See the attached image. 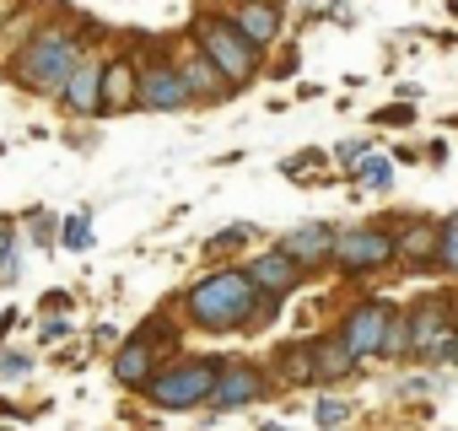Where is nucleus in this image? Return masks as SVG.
<instances>
[{
	"label": "nucleus",
	"instance_id": "1",
	"mask_svg": "<svg viewBox=\"0 0 458 431\" xmlns=\"http://www.w3.org/2000/svg\"><path fill=\"white\" fill-rule=\"evenodd\" d=\"M281 297H265L249 270H216L189 292V318L210 334H233L249 324H270Z\"/></svg>",
	"mask_w": 458,
	"mask_h": 431
},
{
	"label": "nucleus",
	"instance_id": "2",
	"mask_svg": "<svg viewBox=\"0 0 458 431\" xmlns=\"http://www.w3.org/2000/svg\"><path fill=\"white\" fill-rule=\"evenodd\" d=\"M76 65H81V44H76L71 33L49 28V33H38V38L28 44V55L17 60V76H22L28 87H38V92H65V81L76 76Z\"/></svg>",
	"mask_w": 458,
	"mask_h": 431
},
{
	"label": "nucleus",
	"instance_id": "3",
	"mask_svg": "<svg viewBox=\"0 0 458 431\" xmlns=\"http://www.w3.org/2000/svg\"><path fill=\"white\" fill-rule=\"evenodd\" d=\"M194 38H199V49H205L226 76H233V87L259 71V44H254L233 17H226V22H221V17H199V22H194Z\"/></svg>",
	"mask_w": 458,
	"mask_h": 431
},
{
	"label": "nucleus",
	"instance_id": "4",
	"mask_svg": "<svg viewBox=\"0 0 458 431\" xmlns=\"http://www.w3.org/2000/svg\"><path fill=\"white\" fill-rule=\"evenodd\" d=\"M216 377H221V361H178V367L157 372L146 383V393L162 410H194V404H205L216 393Z\"/></svg>",
	"mask_w": 458,
	"mask_h": 431
},
{
	"label": "nucleus",
	"instance_id": "5",
	"mask_svg": "<svg viewBox=\"0 0 458 431\" xmlns=\"http://www.w3.org/2000/svg\"><path fill=\"white\" fill-rule=\"evenodd\" d=\"M388 259H399V238L383 232V227H351L335 238V265L351 270V275H367V270H383Z\"/></svg>",
	"mask_w": 458,
	"mask_h": 431
},
{
	"label": "nucleus",
	"instance_id": "6",
	"mask_svg": "<svg viewBox=\"0 0 458 431\" xmlns=\"http://www.w3.org/2000/svg\"><path fill=\"white\" fill-rule=\"evenodd\" d=\"M189 97H194V87L183 81V71H178V65H157V71H146V76H140V108L173 114V108H183Z\"/></svg>",
	"mask_w": 458,
	"mask_h": 431
},
{
	"label": "nucleus",
	"instance_id": "7",
	"mask_svg": "<svg viewBox=\"0 0 458 431\" xmlns=\"http://www.w3.org/2000/svg\"><path fill=\"white\" fill-rule=\"evenodd\" d=\"M302 259L297 254H286V249H270L265 259H254L249 265V275H254V286L265 292V297H286V292H297L302 286Z\"/></svg>",
	"mask_w": 458,
	"mask_h": 431
},
{
	"label": "nucleus",
	"instance_id": "8",
	"mask_svg": "<svg viewBox=\"0 0 458 431\" xmlns=\"http://www.w3.org/2000/svg\"><path fill=\"white\" fill-rule=\"evenodd\" d=\"M383 329H388V302H356L340 334L356 345V356H377L383 351Z\"/></svg>",
	"mask_w": 458,
	"mask_h": 431
},
{
	"label": "nucleus",
	"instance_id": "9",
	"mask_svg": "<svg viewBox=\"0 0 458 431\" xmlns=\"http://www.w3.org/2000/svg\"><path fill=\"white\" fill-rule=\"evenodd\" d=\"M259 393H265V372H259V367H221L210 404H216V410H243V404H254Z\"/></svg>",
	"mask_w": 458,
	"mask_h": 431
},
{
	"label": "nucleus",
	"instance_id": "10",
	"mask_svg": "<svg viewBox=\"0 0 458 431\" xmlns=\"http://www.w3.org/2000/svg\"><path fill=\"white\" fill-rule=\"evenodd\" d=\"M335 238H340V232H335L329 222H308V227L286 232V238H281V249H286V254H297V259H302V265L313 270V265L335 259Z\"/></svg>",
	"mask_w": 458,
	"mask_h": 431
},
{
	"label": "nucleus",
	"instance_id": "11",
	"mask_svg": "<svg viewBox=\"0 0 458 431\" xmlns=\"http://www.w3.org/2000/svg\"><path fill=\"white\" fill-rule=\"evenodd\" d=\"M233 22H238L259 49L281 38V6H276V0H238V6H233Z\"/></svg>",
	"mask_w": 458,
	"mask_h": 431
},
{
	"label": "nucleus",
	"instance_id": "12",
	"mask_svg": "<svg viewBox=\"0 0 458 431\" xmlns=\"http://www.w3.org/2000/svg\"><path fill=\"white\" fill-rule=\"evenodd\" d=\"M140 103V76L130 60H114L103 65V114H119V108H135Z\"/></svg>",
	"mask_w": 458,
	"mask_h": 431
},
{
	"label": "nucleus",
	"instance_id": "13",
	"mask_svg": "<svg viewBox=\"0 0 458 431\" xmlns=\"http://www.w3.org/2000/svg\"><path fill=\"white\" fill-rule=\"evenodd\" d=\"M356 361H361V356H356V345H351L345 334L313 345V372H318V383H340V377H351Z\"/></svg>",
	"mask_w": 458,
	"mask_h": 431
},
{
	"label": "nucleus",
	"instance_id": "14",
	"mask_svg": "<svg viewBox=\"0 0 458 431\" xmlns=\"http://www.w3.org/2000/svg\"><path fill=\"white\" fill-rule=\"evenodd\" d=\"M151 361H157V351H151V340L146 334H135L119 356H114V377L124 383V388H146L157 372H151Z\"/></svg>",
	"mask_w": 458,
	"mask_h": 431
},
{
	"label": "nucleus",
	"instance_id": "15",
	"mask_svg": "<svg viewBox=\"0 0 458 431\" xmlns=\"http://www.w3.org/2000/svg\"><path fill=\"white\" fill-rule=\"evenodd\" d=\"M76 114H103V65H76V76L60 92Z\"/></svg>",
	"mask_w": 458,
	"mask_h": 431
},
{
	"label": "nucleus",
	"instance_id": "16",
	"mask_svg": "<svg viewBox=\"0 0 458 431\" xmlns=\"http://www.w3.org/2000/svg\"><path fill=\"white\" fill-rule=\"evenodd\" d=\"M410 334H415V356H431L447 340V308L442 302H420L410 313Z\"/></svg>",
	"mask_w": 458,
	"mask_h": 431
},
{
	"label": "nucleus",
	"instance_id": "17",
	"mask_svg": "<svg viewBox=\"0 0 458 431\" xmlns=\"http://www.w3.org/2000/svg\"><path fill=\"white\" fill-rule=\"evenodd\" d=\"M178 71H183V81H189L199 97H226V87H233V76H226L205 49H194V60H189V65H178Z\"/></svg>",
	"mask_w": 458,
	"mask_h": 431
},
{
	"label": "nucleus",
	"instance_id": "18",
	"mask_svg": "<svg viewBox=\"0 0 458 431\" xmlns=\"http://www.w3.org/2000/svg\"><path fill=\"white\" fill-rule=\"evenodd\" d=\"M437 232H442L437 222H410L404 232H394L399 238V259H415V265L420 259H437Z\"/></svg>",
	"mask_w": 458,
	"mask_h": 431
},
{
	"label": "nucleus",
	"instance_id": "19",
	"mask_svg": "<svg viewBox=\"0 0 458 431\" xmlns=\"http://www.w3.org/2000/svg\"><path fill=\"white\" fill-rule=\"evenodd\" d=\"M377 356H415V334H410V313H388V329H383V351Z\"/></svg>",
	"mask_w": 458,
	"mask_h": 431
},
{
	"label": "nucleus",
	"instance_id": "20",
	"mask_svg": "<svg viewBox=\"0 0 458 431\" xmlns=\"http://www.w3.org/2000/svg\"><path fill=\"white\" fill-rule=\"evenodd\" d=\"M431 265H442V270L458 275V216H447V222H442V232H437V259H431Z\"/></svg>",
	"mask_w": 458,
	"mask_h": 431
},
{
	"label": "nucleus",
	"instance_id": "21",
	"mask_svg": "<svg viewBox=\"0 0 458 431\" xmlns=\"http://www.w3.org/2000/svg\"><path fill=\"white\" fill-rule=\"evenodd\" d=\"M356 178H361V183H372V189H388V183H394V162H388V156H361Z\"/></svg>",
	"mask_w": 458,
	"mask_h": 431
},
{
	"label": "nucleus",
	"instance_id": "22",
	"mask_svg": "<svg viewBox=\"0 0 458 431\" xmlns=\"http://www.w3.org/2000/svg\"><path fill=\"white\" fill-rule=\"evenodd\" d=\"M87 222H92L87 210H76L71 222H65V232H60V238H65V249H87V243H92V227H87Z\"/></svg>",
	"mask_w": 458,
	"mask_h": 431
},
{
	"label": "nucleus",
	"instance_id": "23",
	"mask_svg": "<svg viewBox=\"0 0 458 431\" xmlns=\"http://www.w3.org/2000/svg\"><path fill=\"white\" fill-rule=\"evenodd\" d=\"M286 372H292L297 383H302V377H318V372H313V345H292V351H286Z\"/></svg>",
	"mask_w": 458,
	"mask_h": 431
},
{
	"label": "nucleus",
	"instance_id": "24",
	"mask_svg": "<svg viewBox=\"0 0 458 431\" xmlns=\"http://www.w3.org/2000/svg\"><path fill=\"white\" fill-rule=\"evenodd\" d=\"M238 243H249V227H226V232H216L205 249H210V254H221V249H238Z\"/></svg>",
	"mask_w": 458,
	"mask_h": 431
},
{
	"label": "nucleus",
	"instance_id": "25",
	"mask_svg": "<svg viewBox=\"0 0 458 431\" xmlns=\"http://www.w3.org/2000/svg\"><path fill=\"white\" fill-rule=\"evenodd\" d=\"M318 420H324V426H340V420H351V404H340V399H324V404H318Z\"/></svg>",
	"mask_w": 458,
	"mask_h": 431
},
{
	"label": "nucleus",
	"instance_id": "26",
	"mask_svg": "<svg viewBox=\"0 0 458 431\" xmlns=\"http://www.w3.org/2000/svg\"><path fill=\"white\" fill-rule=\"evenodd\" d=\"M33 367V356H0V372H6V377H22Z\"/></svg>",
	"mask_w": 458,
	"mask_h": 431
},
{
	"label": "nucleus",
	"instance_id": "27",
	"mask_svg": "<svg viewBox=\"0 0 458 431\" xmlns=\"http://www.w3.org/2000/svg\"><path fill=\"white\" fill-rule=\"evenodd\" d=\"M361 156H367V140H345L340 146V162H361Z\"/></svg>",
	"mask_w": 458,
	"mask_h": 431
},
{
	"label": "nucleus",
	"instance_id": "28",
	"mask_svg": "<svg viewBox=\"0 0 458 431\" xmlns=\"http://www.w3.org/2000/svg\"><path fill=\"white\" fill-rule=\"evenodd\" d=\"M0 259H12V232L0 227Z\"/></svg>",
	"mask_w": 458,
	"mask_h": 431
}]
</instances>
